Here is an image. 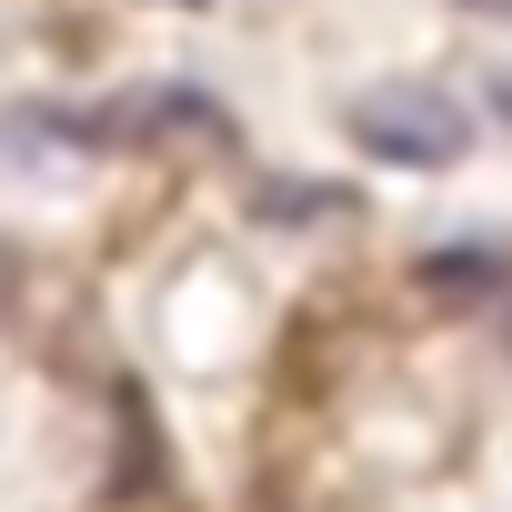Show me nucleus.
I'll return each mask as SVG.
<instances>
[{
	"instance_id": "1",
	"label": "nucleus",
	"mask_w": 512,
	"mask_h": 512,
	"mask_svg": "<svg viewBox=\"0 0 512 512\" xmlns=\"http://www.w3.org/2000/svg\"><path fill=\"white\" fill-rule=\"evenodd\" d=\"M352 141H362L372 161H392V171H452V161L472 151V121H462V101L432 91V81H372V91L352 101Z\"/></svg>"
},
{
	"instance_id": "6",
	"label": "nucleus",
	"mask_w": 512,
	"mask_h": 512,
	"mask_svg": "<svg viewBox=\"0 0 512 512\" xmlns=\"http://www.w3.org/2000/svg\"><path fill=\"white\" fill-rule=\"evenodd\" d=\"M472 11H502V21H512V0H472Z\"/></svg>"
},
{
	"instance_id": "5",
	"label": "nucleus",
	"mask_w": 512,
	"mask_h": 512,
	"mask_svg": "<svg viewBox=\"0 0 512 512\" xmlns=\"http://www.w3.org/2000/svg\"><path fill=\"white\" fill-rule=\"evenodd\" d=\"M482 101H492V111L512 121V71H492V91H482Z\"/></svg>"
},
{
	"instance_id": "3",
	"label": "nucleus",
	"mask_w": 512,
	"mask_h": 512,
	"mask_svg": "<svg viewBox=\"0 0 512 512\" xmlns=\"http://www.w3.org/2000/svg\"><path fill=\"white\" fill-rule=\"evenodd\" d=\"M322 211H342V191H322V181H262V221H322Z\"/></svg>"
},
{
	"instance_id": "2",
	"label": "nucleus",
	"mask_w": 512,
	"mask_h": 512,
	"mask_svg": "<svg viewBox=\"0 0 512 512\" xmlns=\"http://www.w3.org/2000/svg\"><path fill=\"white\" fill-rule=\"evenodd\" d=\"M161 131H211L221 141V111L201 91H121V101L71 121V141H161Z\"/></svg>"
},
{
	"instance_id": "7",
	"label": "nucleus",
	"mask_w": 512,
	"mask_h": 512,
	"mask_svg": "<svg viewBox=\"0 0 512 512\" xmlns=\"http://www.w3.org/2000/svg\"><path fill=\"white\" fill-rule=\"evenodd\" d=\"M0 292H11V251H0Z\"/></svg>"
},
{
	"instance_id": "4",
	"label": "nucleus",
	"mask_w": 512,
	"mask_h": 512,
	"mask_svg": "<svg viewBox=\"0 0 512 512\" xmlns=\"http://www.w3.org/2000/svg\"><path fill=\"white\" fill-rule=\"evenodd\" d=\"M422 282H432V292H452V302H472V282H502V262H482V251H432Z\"/></svg>"
}]
</instances>
